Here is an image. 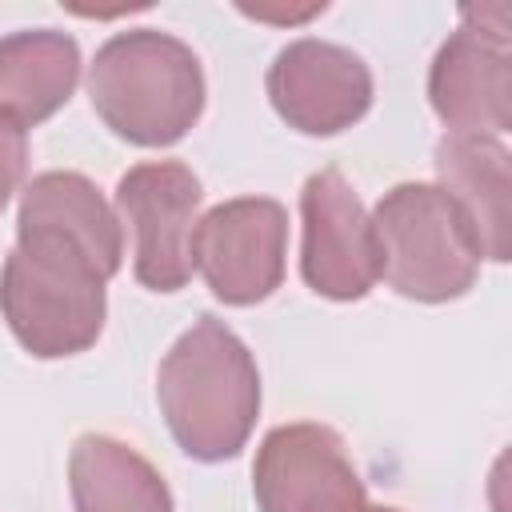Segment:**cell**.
Returning a JSON list of instances; mask_svg holds the SVG:
<instances>
[{"label":"cell","instance_id":"cell-1","mask_svg":"<svg viewBox=\"0 0 512 512\" xmlns=\"http://www.w3.org/2000/svg\"><path fill=\"white\" fill-rule=\"evenodd\" d=\"M156 400L180 452L232 460L260 416V372L244 340L216 316H200L160 360Z\"/></svg>","mask_w":512,"mask_h":512},{"label":"cell","instance_id":"cell-2","mask_svg":"<svg viewBox=\"0 0 512 512\" xmlns=\"http://www.w3.org/2000/svg\"><path fill=\"white\" fill-rule=\"evenodd\" d=\"M96 116L128 144L168 148L204 112V72L196 52L156 28L116 32L88 68Z\"/></svg>","mask_w":512,"mask_h":512},{"label":"cell","instance_id":"cell-3","mask_svg":"<svg viewBox=\"0 0 512 512\" xmlns=\"http://www.w3.org/2000/svg\"><path fill=\"white\" fill-rule=\"evenodd\" d=\"M104 284L96 260L64 236L16 232L0 272V312L24 352L60 360L92 348L104 332Z\"/></svg>","mask_w":512,"mask_h":512},{"label":"cell","instance_id":"cell-4","mask_svg":"<svg viewBox=\"0 0 512 512\" xmlns=\"http://www.w3.org/2000/svg\"><path fill=\"white\" fill-rule=\"evenodd\" d=\"M380 276L392 292L444 304L476 284L480 252L468 220L436 184H396L372 212Z\"/></svg>","mask_w":512,"mask_h":512},{"label":"cell","instance_id":"cell-5","mask_svg":"<svg viewBox=\"0 0 512 512\" xmlns=\"http://www.w3.org/2000/svg\"><path fill=\"white\" fill-rule=\"evenodd\" d=\"M288 212L268 196L224 200L196 220L192 264L216 300L248 308L268 300L284 280Z\"/></svg>","mask_w":512,"mask_h":512},{"label":"cell","instance_id":"cell-6","mask_svg":"<svg viewBox=\"0 0 512 512\" xmlns=\"http://www.w3.org/2000/svg\"><path fill=\"white\" fill-rule=\"evenodd\" d=\"M200 196L196 172L180 160H148L120 176L116 208L136 232V280L144 288L180 292L192 280Z\"/></svg>","mask_w":512,"mask_h":512},{"label":"cell","instance_id":"cell-7","mask_svg":"<svg viewBox=\"0 0 512 512\" xmlns=\"http://www.w3.org/2000/svg\"><path fill=\"white\" fill-rule=\"evenodd\" d=\"M260 512H360L364 480L344 452V440L324 424L272 428L252 464Z\"/></svg>","mask_w":512,"mask_h":512},{"label":"cell","instance_id":"cell-8","mask_svg":"<svg viewBox=\"0 0 512 512\" xmlns=\"http://www.w3.org/2000/svg\"><path fill=\"white\" fill-rule=\"evenodd\" d=\"M300 276L316 296L360 300L380 280V244L372 216L336 168H320L300 192Z\"/></svg>","mask_w":512,"mask_h":512},{"label":"cell","instance_id":"cell-9","mask_svg":"<svg viewBox=\"0 0 512 512\" xmlns=\"http://www.w3.org/2000/svg\"><path fill=\"white\" fill-rule=\"evenodd\" d=\"M268 100L288 128L304 136H336L372 108V72L352 48L304 36L276 52L268 68Z\"/></svg>","mask_w":512,"mask_h":512},{"label":"cell","instance_id":"cell-10","mask_svg":"<svg viewBox=\"0 0 512 512\" xmlns=\"http://www.w3.org/2000/svg\"><path fill=\"white\" fill-rule=\"evenodd\" d=\"M432 112L448 132L504 136L512 124V64L508 36H488L476 28H456L428 72Z\"/></svg>","mask_w":512,"mask_h":512},{"label":"cell","instance_id":"cell-11","mask_svg":"<svg viewBox=\"0 0 512 512\" xmlns=\"http://www.w3.org/2000/svg\"><path fill=\"white\" fill-rule=\"evenodd\" d=\"M436 176H440L436 188L468 220L480 260L504 264L508 260V232H512L508 148L496 136L448 132L436 144Z\"/></svg>","mask_w":512,"mask_h":512},{"label":"cell","instance_id":"cell-12","mask_svg":"<svg viewBox=\"0 0 512 512\" xmlns=\"http://www.w3.org/2000/svg\"><path fill=\"white\" fill-rule=\"evenodd\" d=\"M16 232H52L84 248L112 280L124 256V232L100 188L80 172H40L20 196Z\"/></svg>","mask_w":512,"mask_h":512},{"label":"cell","instance_id":"cell-13","mask_svg":"<svg viewBox=\"0 0 512 512\" xmlns=\"http://www.w3.org/2000/svg\"><path fill=\"white\" fill-rule=\"evenodd\" d=\"M80 80V48L68 32L24 28L0 40V116L24 132L68 104Z\"/></svg>","mask_w":512,"mask_h":512},{"label":"cell","instance_id":"cell-14","mask_svg":"<svg viewBox=\"0 0 512 512\" xmlns=\"http://www.w3.org/2000/svg\"><path fill=\"white\" fill-rule=\"evenodd\" d=\"M68 488L76 512H172L164 476L124 440L88 432L72 444Z\"/></svg>","mask_w":512,"mask_h":512},{"label":"cell","instance_id":"cell-15","mask_svg":"<svg viewBox=\"0 0 512 512\" xmlns=\"http://www.w3.org/2000/svg\"><path fill=\"white\" fill-rule=\"evenodd\" d=\"M24 168H28V132L8 116H0V208L20 188Z\"/></svg>","mask_w":512,"mask_h":512},{"label":"cell","instance_id":"cell-16","mask_svg":"<svg viewBox=\"0 0 512 512\" xmlns=\"http://www.w3.org/2000/svg\"><path fill=\"white\" fill-rule=\"evenodd\" d=\"M360 512H396V508H376V504H364Z\"/></svg>","mask_w":512,"mask_h":512}]
</instances>
